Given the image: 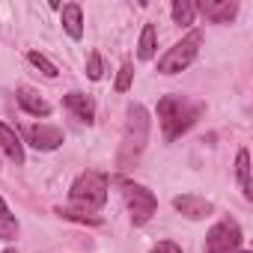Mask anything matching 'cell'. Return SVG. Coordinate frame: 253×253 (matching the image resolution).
Here are the masks:
<instances>
[{
  "label": "cell",
  "instance_id": "6da1fadb",
  "mask_svg": "<svg viewBox=\"0 0 253 253\" xmlns=\"http://www.w3.org/2000/svg\"><path fill=\"white\" fill-rule=\"evenodd\" d=\"M206 110L203 101H194L188 95H164L158 101V119L164 128V140H176L179 134H185L191 125L200 119V113Z\"/></svg>",
  "mask_w": 253,
  "mask_h": 253
},
{
  "label": "cell",
  "instance_id": "7a4b0ae2",
  "mask_svg": "<svg viewBox=\"0 0 253 253\" xmlns=\"http://www.w3.org/2000/svg\"><path fill=\"white\" fill-rule=\"evenodd\" d=\"M146 140H149V113L143 104H131L128 122H125V131H122V143H119V155H116V167L119 170L134 167L146 149Z\"/></svg>",
  "mask_w": 253,
  "mask_h": 253
},
{
  "label": "cell",
  "instance_id": "3957f363",
  "mask_svg": "<svg viewBox=\"0 0 253 253\" xmlns=\"http://www.w3.org/2000/svg\"><path fill=\"white\" fill-rule=\"evenodd\" d=\"M107 173L101 170H86L81 173L72 188H69V200L72 209L69 211H81V214H95L104 203H107Z\"/></svg>",
  "mask_w": 253,
  "mask_h": 253
},
{
  "label": "cell",
  "instance_id": "277c9868",
  "mask_svg": "<svg viewBox=\"0 0 253 253\" xmlns=\"http://www.w3.org/2000/svg\"><path fill=\"white\" fill-rule=\"evenodd\" d=\"M200 45H203V33H200V30H191L182 42H176V45L158 60V72H161V75H179V72H185V69L197 60Z\"/></svg>",
  "mask_w": 253,
  "mask_h": 253
},
{
  "label": "cell",
  "instance_id": "5b68a950",
  "mask_svg": "<svg viewBox=\"0 0 253 253\" xmlns=\"http://www.w3.org/2000/svg\"><path fill=\"white\" fill-rule=\"evenodd\" d=\"M119 188H122L125 206H128V211H131V223H134V226H143V223L155 214V209H158L155 194H152L149 188L137 185V182H128V179H119Z\"/></svg>",
  "mask_w": 253,
  "mask_h": 253
},
{
  "label": "cell",
  "instance_id": "8992f818",
  "mask_svg": "<svg viewBox=\"0 0 253 253\" xmlns=\"http://www.w3.org/2000/svg\"><path fill=\"white\" fill-rule=\"evenodd\" d=\"M241 226L232 217L217 220L206 235V253H241Z\"/></svg>",
  "mask_w": 253,
  "mask_h": 253
},
{
  "label": "cell",
  "instance_id": "52a82bcc",
  "mask_svg": "<svg viewBox=\"0 0 253 253\" xmlns=\"http://www.w3.org/2000/svg\"><path fill=\"white\" fill-rule=\"evenodd\" d=\"M24 137L30 146L42 149V152H51L63 143V131L57 128V125H27L24 128Z\"/></svg>",
  "mask_w": 253,
  "mask_h": 253
},
{
  "label": "cell",
  "instance_id": "ba28073f",
  "mask_svg": "<svg viewBox=\"0 0 253 253\" xmlns=\"http://www.w3.org/2000/svg\"><path fill=\"white\" fill-rule=\"evenodd\" d=\"M197 12L206 15L211 24H229L238 12V3L235 0H203V3H197Z\"/></svg>",
  "mask_w": 253,
  "mask_h": 253
},
{
  "label": "cell",
  "instance_id": "9c48e42d",
  "mask_svg": "<svg viewBox=\"0 0 253 253\" xmlns=\"http://www.w3.org/2000/svg\"><path fill=\"white\" fill-rule=\"evenodd\" d=\"M173 209L182 211V214L191 217V220H203V217H209V214L214 211L211 200L197 197V194H182V197H176V200H173Z\"/></svg>",
  "mask_w": 253,
  "mask_h": 253
},
{
  "label": "cell",
  "instance_id": "30bf717a",
  "mask_svg": "<svg viewBox=\"0 0 253 253\" xmlns=\"http://www.w3.org/2000/svg\"><path fill=\"white\" fill-rule=\"evenodd\" d=\"M0 149L6 152V158L12 164H24V143L15 134V128H9L6 122H0Z\"/></svg>",
  "mask_w": 253,
  "mask_h": 253
},
{
  "label": "cell",
  "instance_id": "8fae6325",
  "mask_svg": "<svg viewBox=\"0 0 253 253\" xmlns=\"http://www.w3.org/2000/svg\"><path fill=\"white\" fill-rule=\"evenodd\" d=\"M63 104H66V110H72L81 122H92V116H95V104H92V98L84 95V92H69V95H63Z\"/></svg>",
  "mask_w": 253,
  "mask_h": 253
},
{
  "label": "cell",
  "instance_id": "7c38bea8",
  "mask_svg": "<svg viewBox=\"0 0 253 253\" xmlns=\"http://www.w3.org/2000/svg\"><path fill=\"white\" fill-rule=\"evenodd\" d=\"M18 104H21L30 116H48V113H51V104H48L39 92H33L30 86H18Z\"/></svg>",
  "mask_w": 253,
  "mask_h": 253
},
{
  "label": "cell",
  "instance_id": "4fadbf2b",
  "mask_svg": "<svg viewBox=\"0 0 253 253\" xmlns=\"http://www.w3.org/2000/svg\"><path fill=\"white\" fill-rule=\"evenodd\" d=\"M60 18H63V27L72 39H81L84 36V9L78 3H66L60 9Z\"/></svg>",
  "mask_w": 253,
  "mask_h": 253
},
{
  "label": "cell",
  "instance_id": "5bb4252c",
  "mask_svg": "<svg viewBox=\"0 0 253 253\" xmlns=\"http://www.w3.org/2000/svg\"><path fill=\"white\" fill-rule=\"evenodd\" d=\"M15 238H18V220L0 197V241H15Z\"/></svg>",
  "mask_w": 253,
  "mask_h": 253
},
{
  "label": "cell",
  "instance_id": "9a60e30c",
  "mask_svg": "<svg viewBox=\"0 0 253 253\" xmlns=\"http://www.w3.org/2000/svg\"><path fill=\"white\" fill-rule=\"evenodd\" d=\"M235 173H238V182H241V194H244V200H253V185H250V155H247V149L238 152Z\"/></svg>",
  "mask_w": 253,
  "mask_h": 253
},
{
  "label": "cell",
  "instance_id": "2e32d148",
  "mask_svg": "<svg viewBox=\"0 0 253 253\" xmlns=\"http://www.w3.org/2000/svg\"><path fill=\"white\" fill-rule=\"evenodd\" d=\"M155 24H146L143 33H140V42H137V57L140 60H152L155 57Z\"/></svg>",
  "mask_w": 253,
  "mask_h": 253
},
{
  "label": "cell",
  "instance_id": "e0dca14e",
  "mask_svg": "<svg viewBox=\"0 0 253 253\" xmlns=\"http://www.w3.org/2000/svg\"><path fill=\"white\" fill-rule=\"evenodd\" d=\"M194 15H197V3H191V0H176L173 3V21L188 27L194 24Z\"/></svg>",
  "mask_w": 253,
  "mask_h": 253
},
{
  "label": "cell",
  "instance_id": "ac0fdd59",
  "mask_svg": "<svg viewBox=\"0 0 253 253\" xmlns=\"http://www.w3.org/2000/svg\"><path fill=\"white\" fill-rule=\"evenodd\" d=\"M27 60H30L36 69H42V75H48V78H57V75H60V72H57V66H54L45 54H39V51H30V54H27Z\"/></svg>",
  "mask_w": 253,
  "mask_h": 253
},
{
  "label": "cell",
  "instance_id": "d6986e66",
  "mask_svg": "<svg viewBox=\"0 0 253 253\" xmlns=\"http://www.w3.org/2000/svg\"><path fill=\"white\" fill-rule=\"evenodd\" d=\"M131 81H134V69H131V63H125V66L119 69V75H116V84H113V89H116V92H128Z\"/></svg>",
  "mask_w": 253,
  "mask_h": 253
},
{
  "label": "cell",
  "instance_id": "ffe728a7",
  "mask_svg": "<svg viewBox=\"0 0 253 253\" xmlns=\"http://www.w3.org/2000/svg\"><path fill=\"white\" fill-rule=\"evenodd\" d=\"M101 72H104V66H101V54H98V51H89V57H86V78H89V81H98Z\"/></svg>",
  "mask_w": 253,
  "mask_h": 253
},
{
  "label": "cell",
  "instance_id": "44dd1931",
  "mask_svg": "<svg viewBox=\"0 0 253 253\" xmlns=\"http://www.w3.org/2000/svg\"><path fill=\"white\" fill-rule=\"evenodd\" d=\"M149 253H182V247L179 244H173V241H161L158 247H152Z\"/></svg>",
  "mask_w": 253,
  "mask_h": 253
}]
</instances>
